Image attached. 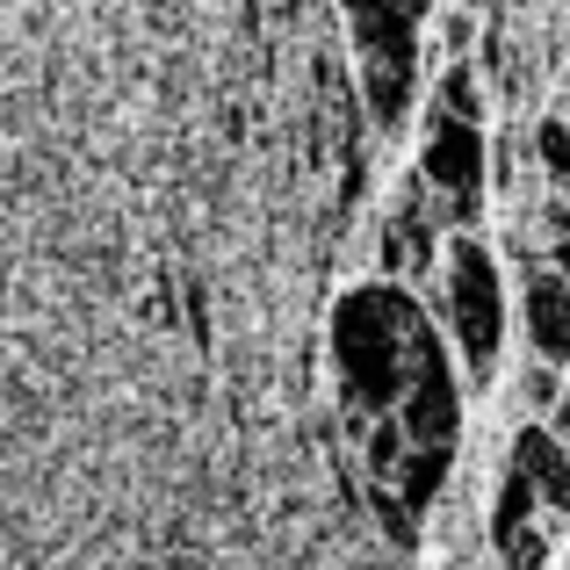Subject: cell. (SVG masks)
<instances>
[{"label": "cell", "mask_w": 570, "mask_h": 570, "mask_svg": "<svg viewBox=\"0 0 570 570\" xmlns=\"http://www.w3.org/2000/svg\"><path fill=\"white\" fill-rule=\"evenodd\" d=\"M419 333H426V311L397 282H362V289H347L333 304V368H340V397H347L354 419L397 412Z\"/></svg>", "instance_id": "obj_1"}, {"label": "cell", "mask_w": 570, "mask_h": 570, "mask_svg": "<svg viewBox=\"0 0 570 570\" xmlns=\"http://www.w3.org/2000/svg\"><path fill=\"white\" fill-rule=\"evenodd\" d=\"M354 29V72H362V101L376 130H397L419 101V14L397 0H340Z\"/></svg>", "instance_id": "obj_2"}, {"label": "cell", "mask_w": 570, "mask_h": 570, "mask_svg": "<svg viewBox=\"0 0 570 570\" xmlns=\"http://www.w3.org/2000/svg\"><path fill=\"white\" fill-rule=\"evenodd\" d=\"M448 333H455V354L470 368V383L499 376V347H505V275H499V253L484 246L476 232L448 238Z\"/></svg>", "instance_id": "obj_3"}, {"label": "cell", "mask_w": 570, "mask_h": 570, "mask_svg": "<svg viewBox=\"0 0 570 570\" xmlns=\"http://www.w3.org/2000/svg\"><path fill=\"white\" fill-rule=\"evenodd\" d=\"M404 426V441L412 448H455L462 441V376H455V362H448V340L433 333H419V347H412V376H404V397H397V412H390Z\"/></svg>", "instance_id": "obj_4"}, {"label": "cell", "mask_w": 570, "mask_h": 570, "mask_svg": "<svg viewBox=\"0 0 570 570\" xmlns=\"http://www.w3.org/2000/svg\"><path fill=\"white\" fill-rule=\"evenodd\" d=\"M484 159H491L484 124L433 109V124H426V153H419V174H426V188L441 195V203L455 209L462 224L476 217V195H484Z\"/></svg>", "instance_id": "obj_5"}, {"label": "cell", "mask_w": 570, "mask_h": 570, "mask_svg": "<svg viewBox=\"0 0 570 570\" xmlns=\"http://www.w3.org/2000/svg\"><path fill=\"white\" fill-rule=\"evenodd\" d=\"M520 325H528L534 362L570 368V275H557V267H534L528 289H520Z\"/></svg>", "instance_id": "obj_6"}, {"label": "cell", "mask_w": 570, "mask_h": 570, "mask_svg": "<svg viewBox=\"0 0 570 570\" xmlns=\"http://www.w3.org/2000/svg\"><path fill=\"white\" fill-rule=\"evenodd\" d=\"M513 470L528 476L534 513L570 520V448H563V433H549V426H520V441H513Z\"/></svg>", "instance_id": "obj_7"}, {"label": "cell", "mask_w": 570, "mask_h": 570, "mask_svg": "<svg viewBox=\"0 0 570 570\" xmlns=\"http://www.w3.org/2000/svg\"><path fill=\"white\" fill-rule=\"evenodd\" d=\"M534 528V491H528V476L505 462V476H499V491H491V542H520V534Z\"/></svg>", "instance_id": "obj_8"}, {"label": "cell", "mask_w": 570, "mask_h": 570, "mask_svg": "<svg viewBox=\"0 0 570 570\" xmlns=\"http://www.w3.org/2000/svg\"><path fill=\"white\" fill-rule=\"evenodd\" d=\"M433 109H441V116H470V124H484V87H476V72L462 66V58L441 72V87H433Z\"/></svg>", "instance_id": "obj_9"}, {"label": "cell", "mask_w": 570, "mask_h": 570, "mask_svg": "<svg viewBox=\"0 0 570 570\" xmlns=\"http://www.w3.org/2000/svg\"><path fill=\"white\" fill-rule=\"evenodd\" d=\"M534 153H542V174L570 195V124H563V116H549V124L534 130Z\"/></svg>", "instance_id": "obj_10"}, {"label": "cell", "mask_w": 570, "mask_h": 570, "mask_svg": "<svg viewBox=\"0 0 570 570\" xmlns=\"http://www.w3.org/2000/svg\"><path fill=\"white\" fill-rule=\"evenodd\" d=\"M441 37H448V51H470L476 22H470V14H448V22H441Z\"/></svg>", "instance_id": "obj_11"}, {"label": "cell", "mask_w": 570, "mask_h": 570, "mask_svg": "<svg viewBox=\"0 0 570 570\" xmlns=\"http://www.w3.org/2000/svg\"><path fill=\"white\" fill-rule=\"evenodd\" d=\"M397 8H404V14H419V22H426V14H433V0H397Z\"/></svg>", "instance_id": "obj_12"}, {"label": "cell", "mask_w": 570, "mask_h": 570, "mask_svg": "<svg viewBox=\"0 0 570 570\" xmlns=\"http://www.w3.org/2000/svg\"><path fill=\"white\" fill-rule=\"evenodd\" d=\"M563 124H570V116H563Z\"/></svg>", "instance_id": "obj_13"}]
</instances>
